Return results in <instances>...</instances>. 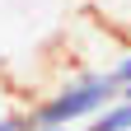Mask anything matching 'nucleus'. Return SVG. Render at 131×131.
Returning <instances> with one entry per match:
<instances>
[{"instance_id": "obj_4", "label": "nucleus", "mask_w": 131, "mask_h": 131, "mask_svg": "<svg viewBox=\"0 0 131 131\" xmlns=\"http://www.w3.org/2000/svg\"><path fill=\"white\" fill-rule=\"evenodd\" d=\"M24 131H70V126H52V122H33V117H28Z\"/></svg>"}, {"instance_id": "obj_3", "label": "nucleus", "mask_w": 131, "mask_h": 131, "mask_svg": "<svg viewBox=\"0 0 131 131\" xmlns=\"http://www.w3.org/2000/svg\"><path fill=\"white\" fill-rule=\"evenodd\" d=\"M108 75L117 80V89H122V84H131V52H122L117 61H112V66H108Z\"/></svg>"}, {"instance_id": "obj_1", "label": "nucleus", "mask_w": 131, "mask_h": 131, "mask_svg": "<svg viewBox=\"0 0 131 131\" xmlns=\"http://www.w3.org/2000/svg\"><path fill=\"white\" fill-rule=\"evenodd\" d=\"M112 98H117V80L108 70H84V75H70L66 84H56L47 98H38L28 117L52 122V126H75V122L94 117L98 108H108Z\"/></svg>"}, {"instance_id": "obj_2", "label": "nucleus", "mask_w": 131, "mask_h": 131, "mask_svg": "<svg viewBox=\"0 0 131 131\" xmlns=\"http://www.w3.org/2000/svg\"><path fill=\"white\" fill-rule=\"evenodd\" d=\"M80 131H131V98H112L108 108H98L89 126H80Z\"/></svg>"}]
</instances>
